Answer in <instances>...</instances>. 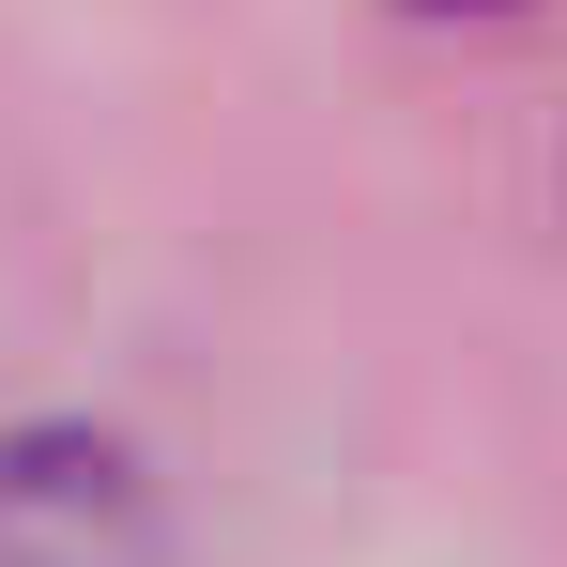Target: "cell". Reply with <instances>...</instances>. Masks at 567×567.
Returning <instances> with one entry per match:
<instances>
[{"label": "cell", "mask_w": 567, "mask_h": 567, "mask_svg": "<svg viewBox=\"0 0 567 567\" xmlns=\"http://www.w3.org/2000/svg\"><path fill=\"white\" fill-rule=\"evenodd\" d=\"M0 567H185L138 445L107 430H0Z\"/></svg>", "instance_id": "cell-1"}, {"label": "cell", "mask_w": 567, "mask_h": 567, "mask_svg": "<svg viewBox=\"0 0 567 567\" xmlns=\"http://www.w3.org/2000/svg\"><path fill=\"white\" fill-rule=\"evenodd\" d=\"M414 16H491V0H414Z\"/></svg>", "instance_id": "cell-2"}]
</instances>
